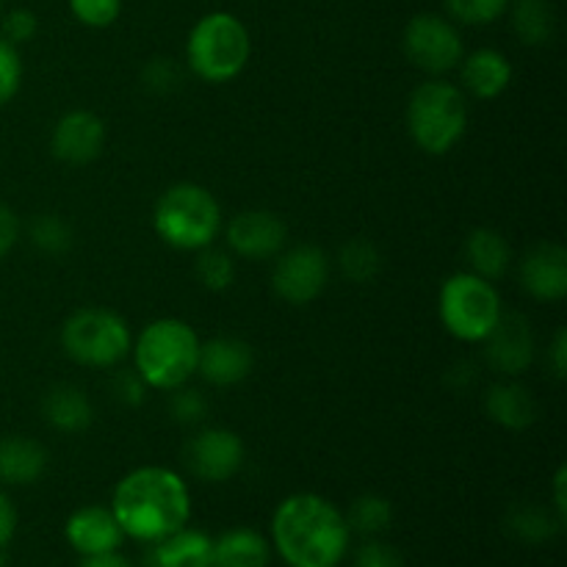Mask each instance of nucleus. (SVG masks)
Masks as SVG:
<instances>
[{
    "label": "nucleus",
    "instance_id": "obj_30",
    "mask_svg": "<svg viewBox=\"0 0 567 567\" xmlns=\"http://www.w3.org/2000/svg\"><path fill=\"white\" fill-rule=\"evenodd\" d=\"M393 520V507L388 498L377 496V493H365V496L354 498V504L349 507L347 524L349 529L358 532L363 537H377L391 526Z\"/></svg>",
    "mask_w": 567,
    "mask_h": 567
},
{
    "label": "nucleus",
    "instance_id": "obj_24",
    "mask_svg": "<svg viewBox=\"0 0 567 567\" xmlns=\"http://www.w3.org/2000/svg\"><path fill=\"white\" fill-rule=\"evenodd\" d=\"M271 543L249 526L221 532L214 540V567H269Z\"/></svg>",
    "mask_w": 567,
    "mask_h": 567
},
{
    "label": "nucleus",
    "instance_id": "obj_27",
    "mask_svg": "<svg viewBox=\"0 0 567 567\" xmlns=\"http://www.w3.org/2000/svg\"><path fill=\"white\" fill-rule=\"evenodd\" d=\"M338 269L349 282L365 286V282H374L377 275H380L382 255L369 238H352L338 252Z\"/></svg>",
    "mask_w": 567,
    "mask_h": 567
},
{
    "label": "nucleus",
    "instance_id": "obj_40",
    "mask_svg": "<svg viewBox=\"0 0 567 567\" xmlns=\"http://www.w3.org/2000/svg\"><path fill=\"white\" fill-rule=\"evenodd\" d=\"M17 532V509L11 504V498L0 491V554L6 551V546L11 543Z\"/></svg>",
    "mask_w": 567,
    "mask_h": 567
},
{
    "label": "nucleus",
    "instance_id": "obj_25",
    "mask_svg": "<svg viewBox=\"0 0 567 567\" xmlns=\"http://www.w3.org/2000/svg\"><path fill=\"white\" fill-rule=\"evenodd\" d=\"M513 6V28L515 37L529 48H543L557 33V11L551 0H515Z\"/></svg>",
    "mask_w": 567,
    "mask_h": 567
},
{
    "label": "nucleus",
    "instance_id": "obj_35",
    "mask_svg": "<svg viewBox=\"0 0 567 567\" xmlns=\"http://www.w3.org/2000/svg\"><path fill=\"white\" fill-rule=\"evenodd\" d=\"M20 83H22L20 50L0 37V105L14 100V94L20 92Z\"/></svg>",
    "mask_w": 567,
    "mask_h": 567
},
{
    "label": "nucleus",
    "instance_id": "obj_31",
    "mask_svg": "<svg viewBox=\"0 0 567 567\" xmlns=\"http://www.w3.org/2000/svg\"><path fill=\"white\" fill-rule=\"evenodd\" d=\"M509 3L513 0H446V9L465 25H491L509 9Z\"/></svg>",
    "mask_w": 567,
    "mask_h": 567
},
{
    "label": "nucleus",
    "instance_id": "obj_38",
    "mask_svg": "<svg viewBox=\"0 0 567 567\" xmlns=\"http://www.w3.org/2000/svg\"><path fill=\"white\" fill-rule=\"evenodd\" d=\"M147 391L150 388L144 385V380L136 374V369L120 371V374L114 377V382H111V393H114L116 402L125 404V408H138V404L147 399Z\"/></svg>",
    "mask_w": 567,
    "mask_h": 567
},
{
    "label": "nucleus",
    "instance_id": "obj_44",
    "mask_svg": "<svg viewBox=\"0 0 567 567\" xmlns=\"http://www.w3.org/2000/svg\"><path fill=\"white\" fill-rule=\"evenodd\" d=\"M0 11H3V9H0Z\"/></svg>",
    "mask_w": 567,
    "mask_h": 567
},
{
    "label": "nucleus",
    "instance_id": "obj_13",
    "mask_svg": "<svg viewBox=\"0 0 567 567\" xmlns=\"http://www.w3.org/2000/svg\"><path fill=\"white\" fill-rule=\"evenodd\" d=\"M482 343H485L487 365L509 380L524 374L535 360V332H532L529 319L520 313L504 310L498 324Z\"/></svg>",
    "mask_w": 567,
    "mask_h": 567
},
{
    "label": "nucleus",
    "instance_id": "obj_9",
    "mask_svg": "<svg viewBox=\"0 0 567 567\" xmlns=\"http://www.w3.org/2000/svg\"><path fill=\"white\" fill-rule=\"evenodd\" d=\"M402 48L410 64L419 66L421 72H430V75H446V72L457 70L465 55L457 25L446 17L432 14V11L415 14L404 25Z\"/></svg>",
    "mask_w": 567,
    "mask_h": 567
},
{
    "label": "nucleus",
    "instance_id": "obj_18",
    "mask_svg": "<svg viewBox=\"0 0 567 567\" xmlns=\"http://www.w3.org/2000/svg\"><path fill=\"white\" fill-rule=\"evenodd\" d=\"M460 81L476 100H496L513 83V64L502 50L480 48L460 61Z\"/></svg>",
    "mask_w": 567,
    "mask_h": 567
},
{
    "label": "nucleus",
    "instance_id": "obj_36",
    "mask_svg": "<svg viewBox=\"0 0 567 567\" xmlns=\"http://www.w3.org/2000/svg\"><path fill=\"white\" fill-rule=\"evenodd\" d=\"M37 31L39 20L31 9H11L9 14H3V33H0V37H3L6 42L14 44V48L17 44L31 42V39L37 37Z\"/></svg>",
    "mask_w": 567,
    "mask_h": 567
},
{
    "label": "nucleus",
    "instance_id": "obj_3",
    "mask_svg": "<svg viewBox=\"0 0 567 567\" xmlns=\"http://www.w3.org/2000/svg\"><path fill=\"white\" fill-rule=\"evenodd\" d=\"M199 336L183 319H155L138 332L131 347L133 369L153 391H177L197 374Z\"/></svg>",
    "mask_w": 567,
    "mask_h": 567
},
{
    "label": "nucleus",
    "instance_id": "obj_12",
    "mask_svg": "<svg viewBox=\"0 0 567 567\" xmlns=\"http://www.w3.org/2000/svg\"><path fill=\"white\" fill-rule=\"evenodd\" d=\"M225 241L236 258L271 260L286 249L288 227L271 210H241L225 225Z\"/></svg>",
    "mask_w": 567,
    "mask_h": 567
},
{
    "label": "nucleus",
    "instance_id": "obj_23",
    "mask_svg": "<svg viewBox=\"0 0 567 567\" xmlns=\"http://www.w3.org/2000/svg\"><path fill=\"white\" fill-rule=\"evenodd\" d=\"M465 260H468V271H474L482 280H502L513 266V249H509L507 238L493 227H476L471 236L465 238Z\"/></svg>",
    "mask_w": 567,
    "mask_h": 567
},
{
    "label": "nucleus",
    "instance_id": "obj_42",
    "mask_svg": "<svg viewBox=\"0 0 567 567\" xmlns=\"http://www.w3.org/2000/svg\"><path fill=\"white\" fill-rule=\"evenodd\" d=\"M565 487H567V468H565V465H559L557 474H554L551 491H554V513H557L559 518H563V520H565V515H567V496H565Z\"/></svg>",
    "mask_w": 567,
    "mask_h": 567
},
{
    "label": "nucleus",
    "instance_id": "obj_14",
    "mask_svg": "<svg viewBox=\"0 0 567 567\" xmlns=\"http://www.w3.org/2000/svg\"><path fill=\"white\" fill-rule=\"evenodd\" d=\"M105 147V122L94 111H66L50 133V153L70 166H86Z\"/></svg>",
    "mask_w": 567,
    "mask_h": 567
},
{
    "label": "nucleus",
    "instance_id": "obj_22",
    "mask_svg": "<svg viewBox=\"0 0 567 567\" xmlns=\"http://www.w3.org/2000/svg\"><path fill=\"white\" fill-rule=\"evenodd\" d=\"M485 410L493 424L509 432H524L537 421V399L515 380L493 385L485 396Z\"/></svg>",
    "mask_w": 567,
    "mask_h": 567
},
{
    "label": "nucleus",
    "instance_id": "obj_19",
    "mask_svg": "<svg viewBox=\"0 0 567 567\" xmlns=\"http://www.w3.org/2000/svg\"><path fill=\"white\" fill-rule=\"evenodd\" d=\"M144 559L147 567H214V537L203 529L183 526L164 540L153 543Z\"/></svg>",
    "mask_w": 567,
    "mask_h": 567
},
{
    "label": "nucleus",
    "instance_id": "obj_32",
    "mask_svg": "<svg viewBox=\"0 0 567 567\" xmlns=\"http://www.w3.org/2000/svg\"><path fill=\"white\" fill-rule=\"evenodd\" d=\"M169 413L177 424L197 426L203 424L205 415H208V399H205L203 391H197V388L183 385L177 388V391H172Z\"/></svg>",
    "mask_w": 567,
    "mask_h": 567
},
{
    "label": "nucleus",
    "instance_id": "obj_16",
    "mask_svg": "<svg viewBox=\"0 0 567 567\" xmlns=\"http://www.w3.org/2000/svg\"><path fill=\"white\" fill-rule=\"evenodd\" d=\"M255 369V352L247 341L233 336L210 338L199 343L197 374L214 388H233L247 380Z\"/></svg>",
    "mask_w": 567,
    "mask_h": 567
},
{
    "label": "nucleus",
    "instance_id": "obj_20",
    "mask_svg": "<svg viewBox=\"0 0 567 567\" xmlns=\"http://www.w3.org/2000/svg\"><path fill=\"white\" fill-rule=\"evenodd\" d=\"M48 471V452L39 441L22 435L0 437V482L25 487L39 482Z\"/></svg>",
    "mask_w": 567,
    "mask_h": 567
},
{
    "label": "nucleus",
    "instance_id": "obj_2",
    "mask_svg": "<svg viewBox=\"0 0 567 567\" xmlns=\"http://www.w3.org/2000/svg\"><path fill=\"white\" fill-rule=\"evenodd\" d=\"M349 540L347 515L316 493H293L271 515V548L288 567H338Z\"/></svg>",
    "mask_w": 567,
    "mask_h": 567
},
{
    "label": "nucleus",
    "instance_id": "obj_7",
    "mask_svg": "<svg viewBox=\"0 0 567 567\" xmlns=\"http://www.w3.org/2000/svg\"><path fill=\"white\" fill-rule=\"evenodd\" d=\"M504 313L496 282L482 280L474 271H457L437 293V316L452 338L463 343H482Z\"/></svg>",
    "mask_w": 567,
    "mask_h": 567
},
{
    "label": "nucleus",
    "instance_id": "obj_10",
    "mask_svg": "<svg viewBox=\"0 0 567 567\" xmlns=\"http://www.w3.org/2000/svg\"><path fill=\"white\" fill-rule=\"evenodd\" d=\"M327 280H330V258L324 249L313 244L282 249L275 258L271 288L282 302L297 305V308L316 302L324 293Z\"/></svg>",
    "mask_w": 567,
    "mask_h": 567
},
{
    "label": "nucleus",
    "instance_id": "obj_4",
    "mask_svg": "<svg viewBox=\"0 0 567 567\" xmlns=\"http://www.w3.org/2000/svg\"><path fill=\"white\" fill-rule=\"evenodd\" d=\"M155 236L172 249L197 252L210 247L221 233V205L199 183H175L153 208Z\"/></svg>",
    "mask_w": 567,
    "mask_h": 567
},
{
    "label": "nucleus",
    "instance_id": "obj_29",
    "mask_svg": "<svg viewBox=\"0 0 567 567\" xmlns=\"http://www.w3.org/2000/svg\"><path fill=\"white\" fill-rule=\"evenodd\" d=\"M28 238L33 247L44 255H66L75 244V233H72L70 221L59 214H39L28 225Z\"/></svg>",
    "mask_w": 567,
    "mask_h": 567
},
{
    "label": "nucleus",
    "instance_id": "obj_43",
    "mask_svg": "<svg viewBox=\"0 0 567 567\" xmlns=\"http://www.w3.org/2000/svg\"><path fill=\"white\" fill-rule=\"evenodd\" d=\"M78 567H133V563L127 557H122L120 551H105L94 554V557H83Z\"/></svg>",
    "mask_w": 567,
    "mask_h": 567
},
{
    "label": "nucleus",
    "instance_id": "obj_39",
    "mask_svg": "<svg viewBox=\"0 0 567 567\" xmlns=\"http://www.w3.org/2000/svg\"><path fill=\"white\" fill-rule=\"evenodd\" d=\"M20 241V219L9 205L0 203V260L11 252Z\"/></svg>",
    "mask_w": 567,
    "mask_h": 567
},
{
    "label": "nucleus",
    "instance_id": "obj_1",
    "mask_svg": "<svg viewBox=\"0 0 567 567\" xmlns=\"http://www.w3.org/2000/svg\"><path fill=\"white\" fill-rule=\"evenodd\" d=\"M111 513L122 535L138 543L164 540L188 526L192 493L186 480L164 465H144L122 476L111 496Z\"/></svg>",
    "mask_w": 567,
    "mask_h": 567
},
{
    "label": "nucleus",
    "instance_id": "obj_33",
    "mask_svg": "<svg viewBox=\"0 0 567 567\" xmlns=\"http://www.w3.org/2000/svg\"><path fill=\"white\" fill-rule=\"evenodd\" d=\"M70 11L81 25L109 28L120 20L122 0H70Z\"/></svg>",
    "mask_w": 567,
    "mask_h": 567
},
{
    "label": "nucleus",
    "instance_id": "obj_26",
    "mask_svg": "<svg viewBox=\"0 0 567 567\" xmlns=\"http://www.w3.org/2000/svg\"><path fill=\"white\" fill-rule=\"evenodd\" d=\"M565 520L559 518L551 509H543L537 504H518V507L509 509L507 526L518 540L524 543H543L551 540L559 529H563Z\"/></svg>",
    "mask_w": 567,
    "mask_h": 567
},
{
    "label": "nucleus",
    "instance_id": "obj_17",
    "mask_svg": "<svg viewBox=\"0 0 567 567\" xmlns=\"http://www.w3.org/2000/svg\"><path fill=\"white\" fill-rule=\"evenodd\" d=\"M64 537L72 551L81 554V557L120 551L122 540H125L111 507H100V504H89V507L75 509L66 518Z\"/></svg>",
    "mask_w": 567,
    "mask_h": 567
},
{
    "label": "nucleus",
    "instance_id": "obj_28",
    "mask_svg": "<svg viewBox=\"0 0 567 567\" xmlns=\"http://www.w3.org/2000/svg\"><path fill=\"white\" fill-rule=\"evenodd\" d=\"M194 275H197L199 286L208 291H227L236 282V258L230 249L205 247L197 249V260H194Z\"/></svg>",
    "mask_w": 567,
    "mask_h": 567
},
{
    "label": "nucleus",
    "instance_id": "obj_21",
    "mask_svg": "<svg viewBox=\"0 0 567 567\" xmlns=\"http://www.w3.org/2000/svg\"><path fill=\"white\" fill-rule=\"evenodd\" d=\"M42 415L48 426L64 435L86 432L94 421V408L86 391L78 385H53L42 399Z\"/></svg>",
    "mask_w": 567,
    "mask_h": 567
},
{
    "label": "nucleus",
    "instance_id": "obj_5",
    "mask_svg": "<svg viewBox=\"0 0 567 567\" xmlns=\"http://www.w3.org/2000/svg\"><path fill=\"white\" fill-rule=\"evenodd\" d=\"M252 55L247 25L230 11H210L188 31L186 64L199 81L230 83L244 72Z\"/></svg>",
    "mask_w": 567,
    "mask_h": 567
},
{
    "label": "nucleus",
    "instance_id": "obj_34",
    "mask_svg": "<svg viewBox=\"0 0 567 567\" xmlns=\"http://www.w3.org/2000/svg\"><path fill=\"white\" fill-rule=\"evenodd\" d=\"M142 83H144V89L153 94H172L181 89L183 72H181V66L175 64V59H164V55H158V59H153L144 64Z\"/></svg>",
    "mask_w": 567,
    "mask_h": 567
},
{
    "label": "nucleus",
    "instance_id": "obj_6",
    "mask_svg": "<svg viewBox=\"0 0 567 567\" xmlns=\"http://www.w3.org/2000/svg\"><path fill=\"white\" fill-rule=\"evenodd\" d=\"M408 131L426 155L452 153L468 131L465 94L443 78L421 83L408 100Z\"/></svg>",
    "mask_w": 567,
    "mask_h": 567
},
{
    "label": "nucleus",
    "instance_id": "obj_15",
    "mask_svg": "<svg viewBox=\"0 0 567 567\" xmlns=\"http://www.w3.org/2000/svg\"><path fill=\"white\" fill-rule=\"evenodd\" d=\"M520 288L537 302H563L567 297V252L563 244L540 241L520 260Z\"/></svg>",
    "mask_w": 567,
    "mask_h": 567
},
{
    "label": "nucleus",
    "instance_id": "obj_11",
    "mask_svg": "<svg viewBox=\"0 0 567 567\" xmlns=\"http://www.w3.org/2000/svg\"><path fill=\"white\" fill-rule=\"evenodd\" d=\"M244 460H247L244 441L225 426H205L186 446L188 471L210 485L230 482L244 468Z\"/></svg>",
    "mask_w": 567,
    "mask_h": 567
},
{
    "label": "nucleus",
    "instance_id": "obj_41",
    "mask_svg": "<svg viewBox=\"0 0 567 567\" xmlns=\"http://www.w3.org/2000/svg\"><path fill=\"white\" fill-rule=\"evenodd\" d=\"M548 365H551L554 377L565 380L567 377V330H557L551 347H548Z\"/></svg>",
    "mask_w": 567,
    "mask_h": 567
},
{
    "label": "nucleus",
    "instance_id": "obj_37",
    "mask_svg": "<svg viewBox=\"0 0 567 567\" xmlns=\"http://www.w3.org/2000/svg\"><path fill=\"white\" fill-rule=\"evenodd\" d=\"M354 567H404V563L396 548L369 537L354 554Z\"/></svg>",
    "mask_w": 567,
    "mask_h": 567
},
{
    "label": "nucleus",
    "instance_id": "obj_8",
    "mask_svg": "<svg viewBox=\"0 0 567 567\" xmlns=\"http://www.w3.org/2000/svg\"><path fill=\"white\" fill-rule=\"evenodd\" d=\"M66 358L86 369H114L131 354V327L109 308H81L61 327Z\"/></svg>",
    "mask_w": 567,
    "mask_h": 567
}]
</instances>
